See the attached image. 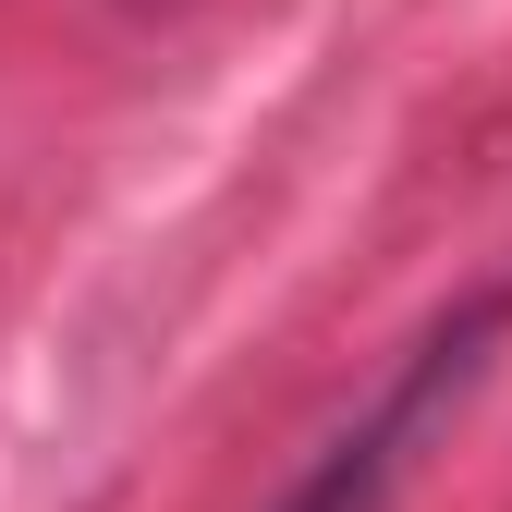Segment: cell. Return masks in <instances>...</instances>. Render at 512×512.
Returning a JSON list of instances; mask_svg holds the SVG:
<instances>
[{"mask_svg": "<svg viewBox=\"0 0 512 512\" xmlns=\"http://www.w3.org/2000/svg\"><path fill=\"white\" fill-rule=\"evenodd\" d=\"M500 342H512V281H476V293L391 366V391H378V403L330 439V452L305 464V488H293L281 512H391V488L427 464V439L476 403V378H488Z\"/></svg>", "mask_w": 512, "mask_h": 512, "instance_id": "cell-1", "label": "cell"}]
</instances>
